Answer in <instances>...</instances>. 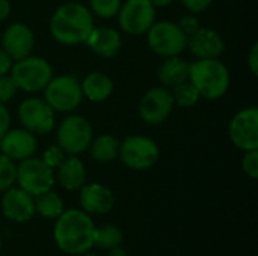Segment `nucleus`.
Wrapping results in <instances>:
<instances>
[{"instance_id":"38","label":"nucleus","mask_w":258,"mask_h":256,"mask_svg":"<svg viewBox=\"0 0 258 256\" xmlns=\"http://www.w3.org/2000/svg\"><path fill=\"white\" fill-rule=\"evenodd\" d=\"M110 252H109V256H127L125 253V250H122L119 246H116V247H112V249H109Z\"/></svg>"},{"instance_id":"17","label":"nucleus","mask_w":258,"mask_h":256,"mask_svg":"<svg viewBox=\"0 0 258 256\" xmlns=\"http://www.w3.org/2000/svg\"><path fill=\"white\" fill-rule=\"evenodd\" d=\"M113 195L112 192L101 184H88L82 186L80 204L85 213L89 214H106L113 208Z\"/></svg>"},{"instance_id":"14","label":"nucleus","mask_w":258,"mask_h":256,"mask_svg":"<svg viewBox=\"0 0 258 256\" xmlns=\"http://www.w3.org/2000/svg\"><path fill=\"white\" fill-rule=\"evenodd\" d=\"M2 211L12 222H27L35 214L33 196L23 189H8L2 199Z\"/></svg>"},{"instance_id":"39","label":"nucleus","mask_w":258,"mask_h":256,"mask_svg":"<svg viewBox=\"0 0 258 256\" xmlns=\"http://www.w3.org/2000/svg\"><path fill=\"white\" fill-rule=\"evenodd\" d=\"M153 6H168L172 0H148Z\"/></svg>"},{"instance_id":"2","label":"nucleus","mask_w":258,"mask_h":256,"mask_svg":"<svg viewBox=\"0 0 258 256\" xmlns=\"http://www.w3.org/2000/svg\"><path fill=\"white\" fill-rule=\"evenodd\" d=\"M94 29L92 15L80 3H65L51 17L50 30L56 41L73 45L85 42Z\"/></svg>"},{"instance_id":"37","label":"nucleus","mask_w":258,"mask_h":256,"mask_svg":"<svg viewBox=\"0 0 258 256\" xmlns=\"http://www.w3.org/2000/svg\"><path fill=\"white\" fill-rule=\"evenodd\" d=\"M11 12V5L8 0H0V20H5Z\"/></svg>"},{"instance_id":"11","label":"nucleus","mask_w":258,"mask_h":256,"mask_svg":"<svg viewBox=\"0 0 258 256\" xmlns=\"http://www.w3.org/2000/svg\"><path fill=\"white\" fill-rule=\"evenodd\" d=\"M18 116L24 128L30 133L36 134H45L53 128L54 124V115L53 109L38 98H29L24 100L20 104Z\"/></svg>"},{"instance_id":"27","label":"nucleus","mask_w":258,"mask_h":256,"mask_svg":"<svg viewBox=\"0 0 258 256\" xmlns=\"http://www.w3.org/2000/svg\"><path fill=\"white\" fill-rule=\"evenodd\" d=\"M17 181V166L14 160L6 157L5 154L0 155V190H8Z\"/></svg>"},{"instance_id":"34","label":"nucleus","mask_w":258,"mask_h":256,"mask_svg":"<svg viewBox=\"0 0 258 256\" xmlns=\"http://www.w3.org/2000/svg\"><path fill=\"white\" fill-rule=\"evenodd\" d=\"M9 124H11V116L6 110V107L3 104H0V139L9 130Z\"/></svg>"},{"instance_id":"8","label":"nucleus","mask_w":258,"mask_h":256,"mask_svg":"<svg viewBox=\"0 0 258 256\" xmlns=\"http://www.w3.org/2000/svg\"><path fill=\"white\" fill-rule=\"evenodd\" d=\"M17 181L20 189L26 190L32 196L51 190L53 187V172L51 169L39 158H26L21 160L17 167Z\"/></svg>"},{"instance_id":"22","label":"nucleus","mask_w":258,"mask_h":256,"mask_svg":"<svg viewBox=\"0 0 258 256\" xmlns=\"http://www.w3.org/2000/svg\"><path fill=\"white\" fill-rule=\"evenodd\" d=\"M159 78L165 86L174 88L189 78V65L184 60L172 56L160 66Z\"/></svg>"},{"instance_id":"4","label":"nucleus","mask_w":258,"mask_h":256,"mask_svg":"<svg viewBox=\"0 0 258 256\" xmlns=\"http://www.w3.org/2000/svg\"><path fill=\"white\" fill-rule=\"evenodd\" d=\"M11 77L17 88L26 92H38L51 80V66L41 57L26 56L11 66Z\"/></svg>"},{"instance_id":"18","label":"nucleus","mask_w":258,"mask_h":256,"mask_svg":"<svg viewBox=\"0 0 258 256\" xmlns=\"http://www.w3.org/2000/svg\"><path fill=\"white\" fill-rule=\"evenodd\" d=\"M190 50L200 59H216L224 51L221 36L210 29H198L190 36Z\"/></svg>"},{"instance_id":"5","label":"nucleus","mask_w":258,"mask_h":256,"mask_svg":"<svg viewBox=\"0 0 258 256\" xmlns=\"http://www.w3.org/2000/svg\"><path fill=\"white\" fill-rule=\"evenodd\" d=\"M92 140V128L89 122L82 116H68L62 121L57 130L59 148L70 154L76 155L86 151Z\"/></svg>"},{"instance_id":"35","label":"nucleus","mask_w":258,"mask_h":256,"mask_svg":"<svg viewBox=\"0 0 258 256\" xmlns=\"http://www.w3.org/2000/svg\"><path fill=\"white\" fill-rule=\"evenodd\" d=\"M12 66V60L5 50H0V75H5Z\"/></svg>"},{"instance_id":"9","label":"nucleus","mask_w":258,"mask_h":256,"mask_svg":"<svg viewBox=\"0 0 258 256\" xmlns=\"http://www.w3.org/2000/svg\"><path fill=\"white\" fill-rule=\"evenodd\" d=\"M148 44L157 54L172 57L184 50L186 35L177 24L162 21L148 29Z\"/></svg>"},{"instance_id":"29","label":"nucleus","mask_w":258,"mask_h":256,"mask_svg":"<svg viewBox=\"0 0 258 256\" xmlns=\"http://www.w3.org/2000/svg\"><path fill=\"white\" fill-rule=\"evenodd\" d=\"M242 167L243 170L251 177V178H257L258 177V151H246L243 161H242Z\"/></svg>"},{"instance_id":"24","label":"nucleus","mask_w":258,"mask_h":256,"mask_svg":"<svg viewBox=\"0 0 258 256\" xmlns=\"http://www.w3.org/2000/svg\"><path fill=\"white\" fill-rule=\"evenodd\" d=\"M118 151H119V142L109 134L100 136L91 145V154H92L94 160H97L100 163L112 161L118 155Z\"/></svg>"},{"instance_id":"30","label":"nucleus","mask_w":258,"mask_h":256,"mask_svg":"<svg viewBox=\"0 0 258 256\" xmlns=\"http://www.w3.org/2000/svg\"><path fill=\"white\" fill-rule=\"evenodd\" d=\"M17 91V86L12 80V77L0 75V104L8 103Z\"/></svg>"},{"instance_id":"26","label":"nucleus","mask_w":258,"mask_h":256,"mask_svg":"<svg viewBox=\"0 0 258 256\" xmlns=\"http://www.w3.org/2000/svg\"><path fill=\"white\" fill-rule=\"evenodd\" d=\"M200 92L190 81H183L177 86H174V95L172 98L177 101L178 106L181 107H192L198 103L200 100Z\"/></svg>"},{"instance_id":"6","label":"nucleus","mask_w":258,"mask_h":256,"mask_svg":"<svg viewBox=\"0 0 258 256\" xmlns=\"http://www.w3.org/2000/svg\"><path fill=\"white\" fill-rule=\"evenodd\" d=\"M44 89H45V103L53 110H59V112L74 110L80 104L83 97L82 86L71 75L51 78Z\"/></svg>"},{"instance_id":"20","label":"nucleus","mask_w":258,"mask_h":256,"mask_svg":"<svg viewBox=\"0 0 258 256\" xmlns=\"http://www.w3.org/2000/svg\"><path fill=\"white\" fill-rule=\"evenodd\" d=\"M57 178H59L60 186L65 190L73 192V190L82 189V186H85V180H86V172H85L83 163L76 157L63 158L62 163L57 166Z\"/></svg>"},{"instance_id":"40","label":"nucleus","mask_w":258,"mask_h":256,"mask_svg":"<svg viewBox=\"0 0 258 256\" xmlns=\"http://www.w3.org/2000/svg\"><path fill=\"white\" fill-rule=\"evenodd\" d=\"M0 247H2V240H0Z\"/></svg>"},{"instance_id":"33","label":"nucleus","mask_w":258,"mask_h":256,"mask_svg":"<svg viewBox=\"0 0 258 256\" xmlns=\"http://www.w3.org/2000/svg\"><path fill=\"white\" fill-rule=\"evenodd\" d=\"M210 3H212V0H183V5L192 12H201Z\"/></svg>"},{"instance_id":"16","label":"nucleus","mask_w":258,"mask_h":256,"mask_svg":"<svg viewBox=\"0 0 258 256\" xmlns=\"http://www.w3.org/2000/svg\"><path fill=\"white\" fill-rule=\"evenodd\" d=\"M2 44H3V50L9 54L11 59L20 60L29 56L33 47V33L27 26L21 23H15L5 30Z\"/></svg>"},{"instance_id":"28","label":"nucleus","mask_w":258,"mask_h":256,"mask_svg":"<svg viewBox=\"0 0 258 256\" xmlns=\"http://www.w3.org/2000/svg\"><path fill=\"white\" fill-rule=\"evenodd\" d=\"M121 0H91V8L94 14L101 18H110L118 14Z\"/></svg>"},{"instance_id":"13","label":"nucleus","mask_w":258,"mask_h":256,"mask_svg":"<svg viewBox=\"0 0 258 256\" xmlns=\"http://www.w3.org/2000/svg\"><path fill=\"white\" fill-rule=\"evenodd\" d=\"M172 104V94L166 88H153L141 100V118L148 124H160L169 116Z\"/></svg>"},{"instance_id":"31","label":"nucleus","mask_w":258,"mask_h":256,"mask_svg":"<svg viewBox=\"0 0 258 256\" xmlns=\"http://www.w3.org/2000/svg\"><path fill=\"white\" fill-rule=\"evenodd\" d=\"M63 158H65V157H63V151H62L59 146H50L48 149H45V152H44V155H42V161H44L50 169L57 167V166L62 163Z\"/></svg>"},{"instance_id":"12","label":"nucleus","mask_w":258,"mask_h":256,"mask_svg":"<svg viewBox=\"0 0 258 256\" xmlns=\"http://www.w3.org/2000/svg\"><path fill=\"white\" fill-rule=\"evenodd\" d=\"M156 18L154 6L148 0H128L119 11L121 27L132 35L147 32Z\"/></svg>"},{"instance_id":"23","label":"nucleus","mask_w":258,"mask_h":256,"mask_svg":"<svg viewBox=\"0 0 258 256\" xmlns=\"http://www.w3.org/2000/svg\"><path fill=\"white\" fill-rule=\"evenodd\" d=\"M33 201H35V211L45 219H57L63 213V202L60 196L51 190L36 195Z\"/></svg>"},{"instance_id":"32","label":"nucleus","mask_w":258,"mask_h":256,"mask_svg":"<svg viewBox=\"0 0 258 256\" xmlns=\"http://www.w3.org/2000/svg\"><path fill=\"white\" fill-rule=\"evenodd\" d=\"M177 26L181 29V32H183L184 35H190V36H192V35L200 29V23H198V20H197L195 17H192V15L181 18L180 24H177Z\"/></svg>"},{"instance_id":"21","label":"nucleus","mask_w":258,"mask_h":256,"mask_svg":"<svg viewBox=\"0 0 258 256\" xmlns=\"http://www.w3.org/2000/svg\"><path fill=\"white\" fill-rule=\"evenodd\" d=\"M112 91H113L112 80L101 72L89 74L82 84V92L91 101H104L112 94Z\"/></svg>"},{"instance_id":"36","label":"nucleus","mask_w":258,"mask_h":256,"mask_svg":"<svg viewBox=\"0 0 258 256\" xmlns=\"http://www.w3.org/2000/svg\"><path fill=\"white\" fill-rule=\"evenodd\" d=\"M249 68L252 71V74L258 72V44H254L249 53Z\"/></svg>"},{"instance_id":"41","label":"nucleus","mask_w":258,"mask_h":256,"mask_svg":"<svg viewBox=\"0 0 258 256\" xmlns=\"http://www.w3.org/2000/svg\"><path fill=\"white\" fill-rule=\"evenodd\" d=\"M86 256H95V255H86Z\"/></svg>"},{"instance_id":"7","label":"nucleus","mask_w":258,"mask_h":256,"mask_svg":"<svg viewBox=\"0 0 258 256\" xmlns=\"http://www.w3.org/2000/svg\"><path fill=\"white\" fill-rule=\"evenodd\" d=\"M118 154L127 167L144 170L151 167L157 161L159 148L148 137L130 136L122 142V145H119Z\"/></svg>"},{"instance_id":"25","label":"nucleus","mask_w":258,"mask_h":256,"mask_svg":"<svg viewBox=\"0 0 258 256\" xmlns=\"http://www.w3.org/2000/svg\"><path fill=\"white\" fill-rule=\"evenodd\" d=\"M122 241V232L113 225H106L94 229V246L101 249H112Z\"/></svg>"},{"instance_id":"15","label":"nucleus","mask_w":258,"mask_h":256,"mask_svg":"<svg viewBox=\"0 0 258 256\" xmlns=\"http://www.w3.org/2000/svg\"><path fill=\"white\" fill-rule=\"evenodd\" d=\"M2 152L11 160H26L32 157L36 151V139L27 130H12L6 131L0 139Z\"/></svg>"},{"instance_id":"3","label":"nucleus","mask_w":258,"mask_h":256,"mask_svg":"<svg viewBox=\"0 0 258 256\" xmlns=\"http://www.w3.org/2000/svg\"><path fill=\"white\" fill-rule=\"evenodd\" d=\"M189 78L200 95L209 100L222 97L230 84L228 69L218 59H200L189 65Z\"/></svg>"},{"instance_id":"1","label":"nucleus","mask_w":258,"mask_h":256,"mask_svg":"<svg viewBox=\"0 0 258 256\" xmlns=\"http://www.w3.org/2000/svg\"><path fill=\"white\" fill-rule=\"evenodd\" d=\"M94 229L95 226L89 214L73 208L57 217L53 235L62 252L82 255L94 246Z\"/></svg>"},{"instance_id":"10","label":"nucleus","mask_w":258,"mask_h":256,"mask_svg":"<svg viewBox=\"0 0 258 256\" xmlns=\"http://www.w3.org/2000/svg\"><path fill=\"white\" fill-rule=\"evenodd\" d=\"M230 139L231 142L243 149H258V109L249 107L240 110L230 124Z\"/></svg>"},{"instance_id":"19","label":"nucleus","mask_w":258,"mask_h":256,"mask_svg":"<svg viewBox=\"0 0 258 256\" xmlns=\"http://www.w3.org/2000/svg\"><path fill=\"white\" fill-rule=\"evenodd\" d=\"M85 42H88V45L94 53L103 57H112L121 48V39L118 32L107 27L92 29V32L89 33Z\"/></svg>"}]
</instances>
